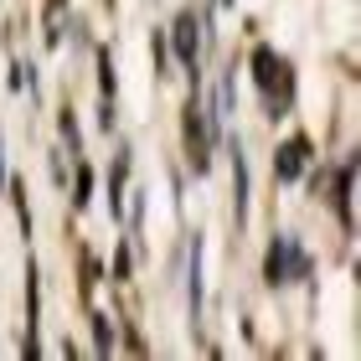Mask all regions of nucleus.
<instances>
[{
  "instance_id": "obj_3",
  "label": "nucleus",
  "mask_w": 361,
  "mask_h": 361,
  "mask_svg": "<svg viewBox=\"0 0 361 361\" xmlns=\"http://www.w3.org/2000/svg\"><path fill=\"white\" fill-rule=\"evenodd\" d=\"M305 155H310V140H289L284 150H279V160H274V171L284 176V180H294L305 171Z\"/></svg>"
},
{
  "instance_id": "obj_6",
  "label": "nucleus",
  "mask_w": 361,
  "mask_h": 361,
  "mask_svg": "<svg viewBox=\"0 0 361 361\" xmlns=\"http://www.w3.org/2000/svg\"><path fill=\"white\" fill-rule=\"evenodd\" d=\"M217 6H227V0H217Z\"/></svg>"
},
{
  "instance_id": "obj_5",
  "label": "nucleus",
  "mask_w": 361,
  "mask_h": 361,
  "mask_svg": "<svg viewBox=\"0 0 361 361\" xmlns=\"http://www.w3.org/2000/svg\"><path fill=\"white\" fill-rule=\"evenodd\" d=\"M0 180H6V150H0Z\"/></svg>"
},
{
  "instance_id": "obj_2",
  "label": "nucleus",
  "mask_w": 361,
  "mask_h": 361,
  "mask_svg": "<svg viewBox=\"0 0 361 361\" xmlns=\"http://www.w3.org/2000/svg\"><path fill=\"white\" fill-rule=\"evenodd\" d=\"M284 274H305V253H300V243H294V238H279L274 243V258H269V279H274V284Z\"/></svg>"
},
{
  "instance_id": "obj_1",
  "label": "nucleus",
  "mask_w": 361,
  "mask_h": 361,
  "mask_svg": "<svg viewBox=\"0 0 361 361\" xmlns=\"http://www.w3.org/2000/svg\"><path fill=\"white\" fill-rule=\"evenodd\" d=\"M253 73H258V88L269 93V109L279 104V93L289 98V62H279L269 47H258V52H253Z\"/></svg>"
},
{
  "instance_id": "obj_4",
  "label": "nucleus",
  "mask_w": 361,
  "mask_h": 361,
  "mask_svg": "<svg viewBox=\"0 0 361 361\" xmlns=\"http://www.w3.org/2000/svg\"><path fill=\"white\" fill-rule=\"evenodd\" d=\"M176 52L186 68H196V16H180L176 21Z\"/></svg>"
}]
</instances>
